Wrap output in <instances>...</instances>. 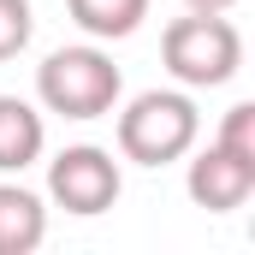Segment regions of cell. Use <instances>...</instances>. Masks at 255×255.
<instances>
[{
  "instance_id": "cell-1",
  "label": "cell",
  "mask_w": 255,
  "mask_h": 255,
  "mask_svg": "<svg viewBox=\"0 0 255 255\" xmlns=\"http://www.w3.org/2000/svg\"><path fill=\"white\" fill-rule=\"evenodd\" d=\"M125 95V77L113 54H101L95 42L77 48H54L48 60L36 65V101L60 119H107Z\"/></svg>"
},
{
  "instance_id": "cell-2",
  "label": "cell",
  "mask_w": 255,
  "mask_h": 255,
  "mask_svg": "<svg viewBox=\"0 0 255 255\" xmlns=\"http://www.w3.org/2000/svg\"><path fill=\"white\" fill-rule=\"evenodd\" d=\"M196 136H202V113H196L190 89H142L119 113V154L136 166L184 160L196 148Z\"/></svg>"
},
{
  "instance_id": "cell-3",
  "label": "cell",
  "mask_w": 255,
  "mask_h": 255,
  "mask_svg": "<svg viewBox=\"0 0 255 255\" xmlns=\"http://www.w3.org/2000/svg\"><path fill=\"white\" fill-rule=\"evenodd\" d=\"M160 60L184 89H220L244 65V36L226 12H184L160 36Z\"/></svg>"
},
{
  "instance_id": "cell-4",
  "label": "cell",
  "mask_w": 255,
  "mask_h": 255,
  "mask_svg": "<svg viewBox=\"0 0 255 255\" xmlns=\"http://www.w3.org/2000/svg\"><path fill=\"white\" fill-rule=\"evenodd\" d=\"M125 190V172H119V160L107 154V148H95V142H71L60 148L54 160H48V202L65 208V214H77V220H95V214H107L113 202Z\"/></svg>"
},
{
  "instance_id": "cell-5",
  "label": "cell",
  "mask_w": 255,
  "mask_h": 255,
  "mask_svg": "<svg viewBox=\"0 0 255 255\" xmlns=\"http://www.w3.org/2000/svg\"><path fill=\"white\" fill-rule=\"evenodd\" d=\"M184 190H190V202L208 208V214H232V208H244L255 196V160L220 148V142H208L190 160V172H184Z\"/></svg>"
},
{
  "instance_id": "cell-6",
  "label": "cell",
  "mask_w": 255,
  "mask_h": 255,
  "mask_svg": "<svg viewBox=\"0 0 255 255\" xmlns=\"http://www.w3.org/2000/svg\"><path fill=\"white\" fill-rule=\"evenodd\" d=\"M48 148V125L24 95H0V172H24L36 166Z\"/></svg>"
},
{
  "instance_id": "cell-7",
  "label": "cell",
  "mask_w": 255,
  "mask_h": 255,
  "mask_svg": "<svg viewBox=\"0 0 255 255\" xmlns=\"http://www.w3.org/2000/svg\"><path fill=\"white\" fill-rule=\"evenodd\" d=\"M48 238V202L24 184H0V255H30Z\"/></svg>"
},
{
  "instance_id": "cell-8",
  "label": "cell",
  "mask_w": 255,
  "mask_h": 255,
  "mask_svg": "<svg viewBox=\"0 0 255 255\" xmlns=\"http://www.w3.org/2000/svg\"><path fill=\"white\" fill-rule=\"evenodd\" d=\"M71 24L95 42H125L130 30L148 18V0H65Z\"/></svg>"
},
{
  "instance_id": "cell-9",
  "label": "cell",
  "mask_w": 255,
  "mask_h": 255,
  "mask_svg": "<svg viewBox=\"0 0 255 255\" xmlns=\"http://www.w3.org/2000/svg\"><path fill=\"white\" fill-rule=\"evenodd\" d=\"M36 36V18H30V0H0V60H18Z\"/></svg>"
},
{
  "instance_id": "cell-10",
  "label": "cell",
  "mask_w": 255,
  "mask_h": 255,
  "mask_svg": "<svg viewBox=\"0 0 255 255\" xmlns=\"http://www.w3.org/2000/svg\"><path fill=\"white\" fill-rule=\"evenodd\" d=\"M220 148H232V154H244L255 160V101H238L226 119H220V136H214Z\"/></svg>"
},
{
  "instance_id": "cell-11",
  "label": "cell",
  "mask_w": 255,
  "mask_h": 255,
  "mask_svg": "<svg viewBox=\"0 0 255 255\" xmlns=\"http://www.w3.org/2000/svg\"><path fill=\"white\" fill-rule=\"evenodd\" d=\"M184 6H190V12H232L238 0H184Z\"/></svg>"
}]
</instances>
